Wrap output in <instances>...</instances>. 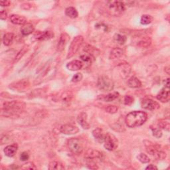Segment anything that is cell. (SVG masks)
<instances>
[{
	"instance_id": "1",
	"label": "cell",
	"mask_w": 170,
	"mask_h": 170,
	"mask_svg": "<svg viewBox=\"0 0 170 170\" xmlns=\"http://www.w3.org/2000/svg\"><path fill=\"white\" fill-rule=\"evenodd\" d=\"M25 103L21 101L12 100L6 102L2 107V116L7 118L18 116L25 110Z\"/></svg>"
},
{
	"instance_id": "2",
	"label": "cell",
	"mask_w": 170,
	"mask_h": 170,
	"mask_svg": "<svg viewBox=\"0 0 170 170\" xmlns=\"http://www.w3.org/2000/svg\"><path fill=\"white\" fill-rule=\"evenodd\" d=\"M148 119L147 114L142 111H134L126 116L125 122L129 128H136L143 125Z\"/></svg>"
},
{
	"instance_id": "3",
	"label": "cell",
	"mask_w": 170,
	"mask_h": 170,
	"mask_svg": "<svg viewBox=\"0 0 170 170\" xmlns=\"http://www.w3.org/2000/svg\"><path fill=\"white\" fill-rule=\"evenodd\" d=\"M108 12L112 16H117L122 14L125 10L124 2L120 1H109L106 3Z\"/></svg>"
},
{
	"instance_id": "4",
	"label": "cell",
	"mask_w": 170,
	"mask_h": 170,
	"mask_svg": "<svg viewBox=\"0 0 170 170\" xmlns=\"http://www.w3.org/2000/svg\"><path fill=\"white\" fill-rule=\"evenodd\" d=\"M68 148L74 154H80L84 149V144L82 141L77 138H72L68 140Z\"/></svg>"
},
{
	"instance_id": "5",
	"label": "cell",
	"mask_w": 170,
	"mask_h": 170,
	"mask_svg": "<svg viewBox=\"0 0 170 170\" xmlns=\"http://www.w3.org/2000/svg\"><path fill=\"white\" fill-rule=\"evenodd\" d=\"M97 86L98 88L105 92L113 90L114 89V82L107 76H100L99 77L97 81Z\"/></svg>"
},
{
	"instance_id": "6",
	"label": "cell",
	"mask_w": 170,
	"mask_h": 170,
	"mask_svg": "<svg viewBox=\"0 0 170 170\" xmlns=\"http://www.w3.org/2000/svg\"><path fill=\"white\" fill-rule=\"evenodd\" d=\"M83 41L84 38L81 35H78L74 38V39L72 40L71 43L69 51H68V54L67 56V59H70V58L72 57L76 54Z\"/></svg>"
},
{
	"instance_id": "7",
	"label": "cell",
	"mask_w": 170,
	"mask_h": 170,
	"mask_svg": "<svg viewBox=\"0 0 170 170\" xmlns=\"http://www.w3.org/2000/svg\"><path fill=\"white\" fill-rule=\"evenodd\" d=\"M104 148L108 151H113L118 147V141L114 135L106 133L104 141Z\"/></svg>"
},
{
	"instance_id": "8",
	"label": "cell",
	"mask_w": 170,
	"mask_h": 170,
	"mask_svg": "<svg viewBox=\"0 0 170 170\" xmlns=\"http://www.w3.org/2000/svg\"><path fill=\"white\" fill-rule=\"evenodd\" d=\"M30 86V82L28 79H22L17 82H14L9 85V88L15 91H25Z\"/></svg>"
},
{
	"instance_id": "9",
	"label": "cell",
	"mask_w": 170,
	"mask_h": 170,
	"mask_svg": "<svg viewBox=\"0 0 170 170\" xmlns=\"http://www.w3.org/2000/svg\"><path fill=\"white\" fill-rule=\"evenodd\" d=\"M142 106L148 110H156L160 108V105L157 102L150 99H145L142 101Z\"/></svg>"
},
{
	"instance_id": "10",
	"label": "cell",
	"mask_w": 170,
	"mask_h": 170,
	"mask_svg": "<svg viewBox=\"0 0 170 170\" xmlns=\"http://www.w3.org/2000/svg\"><path fill=\"white\" fill-rule=\"evenodd\" d=\"M61 132L63 134H67V135H71V134H75L79 132V128H78L76 126L67 124L62 125L61 128H60Z\"/></svg>"
},
{
	"instance_id": "11",
	"label": "cell",
	"mask_w": 170,
	"mask_h": 170,
	"mask_svg": "<svg viewBox=\"0 0 170 170\" xmlns=\"http://www.w3.org/2000/svg\"><path fill=\"white\" fill-rule=\"evenodd\" d=\"M156 98L158 100L162 102V103H168L170 99L169 87L165 86L158 94Z\"/></svg>"
},
{
	"instance_id": "12",
	"label": "cell",
	"mask_w": 170,
	"mask_h": 170,
	"mask_svg": "<svg viewBox=\"0 0 170 170\" xmlns=\"http://www.w3.org/2000/svg\"><path fill=\"white\" fill-rule=\"evenodd\" d=\"M77 122L85 130L90 128V124L87 121V114L85 112L80 113L77 116Z\"/></svg>"
},
{
	"instance_id": "13",
	"label": "cell",
	"mask_w": 170,
	"mask_h": 170,
	"mask_svg": "<svg viewBox=\"0 0 170 170\" xmlns=\"http://www.w3.org/2000/svg\"><path fill=\"white\" fill-rule=\"evenodd\" d=\"M69 39H70V37L69 36L68 34L65 33H62L61 34L60 36L59 43H58V45L57 47V49L58 51L61 52L65 49V47L67 45V42L69 41Z\"/></svg>"
},
{
	"instance_id": "14",
	"label": "cell",
	"mask_w": 170,
	"mask_h": 170,
	"mask_svg": "<svg viewBox=\"0 0 170 170\" xmlns=\"http://www.w3.org/2000/svg\"><path fill=\"white\" fill-rule=\"evenodd\" d=\"M83 67V63L79 60H73L67 64V68L69 71H76L81 69Z\"/></svg>"
},
{
	"instance_id": "15",
	"label": "cell",
	"mask_w": 170,
	"mask_h": 170,
	"mask_svg": "<svg viewBox=\"0 0 170 170\" xmlns=\"http://www.w3.org/2000/svg\"><path fill=\"white\" fill-rule=\"evenodd\" d=\"M103 154L100 152L98 151V150L93 149H89L87 150L86 152L85 153V157L88 159H100L103 157Z\"/></svg>"
},
{
	"instance_id": "16",
	"label": "cell",
	"mask_w": 170,
	"mask_h": 170,
	"mask_svg": "<svg viewBox=\"0 0 170 170\" xmlns=\"http://www.w3.org/2000/svg\"><path fill=\"white\" fill-rule=\"evenodd\" d=\"M106 134L101 128H96L93 131V135L95 140L99 143H104Z\"/></svg>"
},
{
	"instance_id": "17",
	"label": "cell",
	"mask_w": 170,
	"mask_h": 170,
	"mask_svg": "<svg viewBox=\"0 0 170 170\" xmlns=\"http://www.w3.org/2000/svg\"><path fill=\"white\" fill-rule=\"evenodd\" d=\"M18 149V145L16 144H11V145H9L7 146L4 148L3 152L6 154V156L7 157H13L15 155L17 152Z\"/></svg>"
},
{
	"instance_id": "18",
	"label": "cell",
	"mask_w": 170,
	"mask_h": 170,
	"mask_svg": "<svg viewBox=\"0 0 170 170\" xmlns=\"http://www.w3.org/2000/svg\"><path fill=\"white\" fill-rule=\"evenodd\" d=\"M10 21L15 25H25L27 22V19L22 16L19 15H11L10 16Z\"/></svg>"
},
{
	"instance_id": "19",
	"label": "cell",
	"mask_w": 170,
	"mask_h": 170,
	"mask_svg": "<svg viewBox=\"0 0 170 170\" xmlns=\"http://www.w3.org/2000/svg\"><path fill=\"white\" fill-rule=\"evenodd\" d=\"M35 30V27L32 23H25L21 28V33L23 35L27 36L33 33Z\"/></svg>"
},
{
	"instance_id": "20",
	"label": "cell",
	"mask_w": 170,
	"mask_h": 170,
	"mask_svg": "<svg viewBox=\"0 0 170 170\" xmlns=\"http://www.w3.org/2000/svg\"><path fill=\"white\" fill-rule=\"evenodd\" d=\"M118 68L120 69V75L122 76V77L126 78L129 75L131 71V67L128 63H121L118 65Z\"/></svg>"
},
{
	"instance_id": "21",
	"label": "cell",
	"mask_w": 170,
	"mask_h": 170,
	"mask_svg": "<svg viewBox=\"0 0 170 170\" xmlns=\"http://www.w3.org/2000/svg\"><path fill=\"white\" fill-rule=\"evenodd\" d=\"M54 36V33L50 31H45L43 32H39L37 35L36 36V38L38 40L40 41H45L50 39L52 37Z\"/></svg>"
},
{
	"instance_id": "22",
	"label": "cell",
	"mask_w": 170,
	"mask_h": 170,
	"mask_svg": "<svg viewBox=\"0 0 170 170\" xmlns=\"http://www.w3.org/2000/svg\"><path fill=\"white\" fill-rule=\"evenodd\" d=\"M124 55V51L121 48L116 47L111 51L109 58L110 59H117Z\"/></svg>"
},
{
	"instance_id": "23",
	"label": "cell",
	"mask_w": 170,
	"mask_h": 170,
	"mask_svg": "<svg viewBox=\"0 0 170 170\" xmlns=\"http://www.w3.org/2000/svg\"><path fill=\"white\" fill-rule=\"evenodd\" d=\"M128 85L130 88L132 89H137L142 86V82L138 79V78L135 76H132L128 80Z\"/></svg>"
},
{
	"instance_id": "24",
	"label": "cell",
	"mask_w": 170,
	"mask_h": 170,
	"mask_svg": "<svg viewBox=\"0 0 170 170\" xmlns=\"http://www.w3.org/2000/svg\"><path fill=\"white\" fill-rule=\"evenodd\" d=\"M14 39V35L12 33H7L5 34L3 37V43L4 45L9 46L12 44Z\"/></svg>"
},
{
	"instance_id": "25",
	"label": "cell",
	"mask_w": 170,
	"mask_h": 170,
	"mask_svg": "<svg viewBox=\"0 0 170 170\" xmlns=\"http://www.w3.org/2000/svg\"><path fill=\"white\" fill-rule=\"evenodd\" d=\"M84 51L87 53V54H89L93 57L99 55L100 53V51L97 49V48L93 47L91 45H86L84 48Z\"/></svg>"
},
{
	"instance_id": "26",
	"label": "cell",
	"mask_w": 170,
	"mask_h": 170,
	"mask_svg": "<svg viewBox=\"0 0 170 170\" xmlns=\"http://www.w3.org/2000/svg\"><path fill=\"white\" fill-rule=\"evenodd\" d=\"M65 14L67 17L71 19L76 18L79 16V13L76 9L73 7H69L65 9Z\"/></svg>"
},
{
	"instance_id": "27",
	"label": "cell",
	"mask_w": 170,
	"mask_h": 170,
	"mask_svg": "<svg viewBox=\"0 0 170 170\" xmlns=\"http://www.w3.org/2000/svg\"><path fill=\"white\" fill-rule=\"evenodd\" d=\"M48 169L51 170H62L65 169V167L63 166V164L60 162L52 161L49 163V165H48Z\"/></svg>"
},
{
	"instance_id": "28",
	"label": "cell",
	"mask_w": 170,
	"mask_h": 170,
	"mask_svg": "<svg viewBox=\"0 0 170 170\" xmlns=\"http://www.w3.org/2000/svg\"><path fill=\"white\" fill-rule=\"evenodd\" d=\"M73 98V94L71 91H65L61 95V99L64 103H69Z\"/></svg>"
},
{
	"instance_id": "29",
	"label": "cell",
	"mask_w": 170,
	"mask_h": 170,
	"mask_svg": "<svg viewBox=\"0 0 170 170\" xmlns=\"http://www.w3.org/2000/svg\"><path fill=\"white\" fill-rule=\"evenodd\" d=\"M152 41L148 37H144L140 41L138 42V46L142 48H147L151 45Z\"/></svg>"
},
{
	"instance_id": "30",
	"label": "cell",
	"mask_w": 170,
	"mask_h": 170,
	"mask_svg": "<svg viewBox=\"0 0 170 170\" xmlns=\"http://www.w3.org/2000/svg\"><path fill=\"white\" fill-rule=\"evenodd\" d=\"M159 150V145L152 144H149L146 145V152L152 155H155L156 152Z\"/></svg>"
},
{
	"instance_id": "31",
	"label": "cell",
	"mask_w": 170,
	"mask_h": 170,
	"mask_svg": "<svg viewBox=\"0 0 170 170\" xmlns=\"http://www.w3.org/2000/svg\"><path fill=\"white\" fill-rule=\"evenodd\" d=\"M127 38L124 35H121V34H116L114 36V41L115 43L119 45H124L126 42Z\"/></svg>"
},
{
	"instance_id": "32",
	"label": "cell",
	"mask_w": 170,
	"mask_h": 170,
	"mask_svg": "<svg viewBox=\"0 0 170 170\" xmlns=\"http://www.w3.org/2000/svg\"><path fill=\"white\" fill-rule=\"evenodd\" d=\"M28 50H29V47L27 45L23 46L21 48V49L17 53V55L15 58V61H14V62H18L24 55H25V53L28 51Z\"/></svg>"
},
{
	"instance_id": "33",
	"label": "cell",
	"mask_w": 170,
	"mask_h": 170,
	"mask_svg": "<svg viewBox=\"0 0 170 170\" xmlns=\"http://www.w3.org/2000/svg\"><path fill=\"white\" fill-rule=\"evenodd\" d=\"M158 126L159 128H162L163 130H165L166 131H169L170 130V124H169V121L168 120L163 119L160 120L158 122Z\"/></svg>"
},
{
	"instance_id": "34",
	"label": "cell",
	"mask_w": 170,
	"mask_h": 170,
	"mask_svg": "<svg viewBox=\"0 0 170 170\" xmlns=\"http://www.w3.org/2000/svg\"><path fill=\"white\" fill-rule=\"evenodd\" d=\"M119 96V94L118 93H109L108 94L105 95L103 97V100L105 102H113L114 100H116V99H118Z\"/></svg>"
},
{
	"instance_id": "35",
	"label": "cell",
	"mask_w": 170,
	"mask_h": 170,
	"mask_svg": "<svg viewBox=\"0 0 170 170\" xmlns=\"http://www.w3.org/2000/svg\"><path fill=\"white\" fill-rule=\"evenodd\" d=\"M153 17L149 16V15H143L141 17L140 23L142 24V25H149V24L151 23L153 21Z\"/></svg>"
},
{
	"instance_id": "36",
	"label": "cell",
	"mask_w": 170,
	"mask_h": 170,
	"mask_svg": "<svg viewBox=\"0 0 170 170\" xmlns=\"http://www.w3.org/2000/svg\"><path fill=\"white\" fill-rule=\"evenodd\" d=\"M138 159L140 162H142V163H147L150 162V159L146 154L141 153L138 155Z\"/></svg>"
},
{
	"instance_id": "37",
	"label": "cell",
	"mask_w": 170,
	"mask_h": 170,
	"mask_svg": "<svg viewBox=\"0 0 170 170\" xmlns=\"http://www.w3.org/2000/svg\"><path fill=\"white\" fill-rule=\"evenodd\" d=\"M151 130L154 137L156 138H160L162 136V132L159 128H151Z\"/></svg>"
},
{
	"instance_id": "38",
	"label": "cell",
	"mask_w": 170,
	"mask_h": 170,
	"mask_svg": "<svg viewBox=\"0 0 170 170\" xmlns=\"http://www.w3.org/2000/svg\"><path fill=\"white\" fill-rule=\"evenodd\" d=\"M20 168L23 169H36L37 168L35 166V165L34 164L33 162H27L23 164V166L20 167Z\"/></svg>"
},
{
	"instance_id": "39",
	"label": "cell",
	"mask_w": 170,
	"mask_h": 170,
	"mask_svg": "<svg viewBox=\"0 0 170 170\" xmlns=\"http://www.w3.org/2000/svg\"><path fill=\"white\" fill-rule=\"evenodd\" d=\"M106 111L108 113H110V114H115L117 113V111L118 110L117 106H116L114 105H109V106H107L106 108Z\"/></svg>"
},
{
	"instance_id": "40",
	"label": "cell",
	"mask_w": 170,
	"mask_h": 170,
	"mask_svg": "<svg viewBox=\"0 0 170 170\" xmlns=\"http://www.w3.org/2000/svg\"><path fill=\"white\" fill-rule=\"evenodd\" d=\"M93 58H94L93 57H92L91 55L87 54V53H85V54L82 55L80 56V59L86 62H91L92 61H93Z\"/></svg>"
},
{
	"instance_id": "41",
	"label": "cell",
	"mask_w": 170,
	"mask_h": 170,
	"mask_svg": "<svg viewBox=\"0 0 170 170\" xmlns=\"http://www.w3.org/2000/svg\"><path fill=\"white\" fill-rule=\"evenodd\" d=\"M134 103V98L132 96H131L130 95H127L125 96L124 98V104L126 105L130 106L131 104H132Z\"/></svg>"
},
{
	"instance_id": "42",
	"label": "cell",
	"mask_w": 170,
	"mask_h": 170,
	"mask_svg": "<svg viewBox=\"0 0 170 170\" xmlns=\"http://www.w3.org/2000/svg\"><path fill=\"white\" fill-rule=\"evenodd\" d=\"M87 167L91 169H98L99 167L97 166L96 163L93 161H91V159H89V161L86 162Z\"/></svg>"
},
{
	"instance_id": "43",
	"label": "cell",
	"mask_w": 170,
	"mask_h": 170,
	"mask_svg": "<svg viewBox=\"0 0 170 170\" xmlns=\"http://www.w3.org/2000/svg\"><path fill=\"white\" fill-rule=\"evenodd\" d=\"M155 156L158 159H163L166 157V154L162 151H160V150H158L156 154H155Z\"/></svg>"
},
{
	"instance_id": "44",
	"label": "cell",
	"mask_w": 170,
	"mask_h": 170,
	"mask_svg": "<svg viewBox=\"0 0 170 170\" xmlns=\"http://www.w3.org/2000/svg\"><path fill=\"white\" fill-rule=\"evenodd\" d=\"M82 79V75L80 72H78V73L75 74L73 77L72 78V82H80Z\"/></svg>"
},
{
	"instance_id": "45",
	"label": "cell",
	"mask_w": 170,
	"mask_h": 170,
	"mask_svg": "<svg viewBox=\"0 0 170 170\" xmlns=\"http://www.w3.org/2000/svg\"><path fill=\"white\" fill-rule=\"evenodd\" d=\"M29 158H30V155H29V154L26 152H23V153H21V155H20V159L21 160H22V161H27V160L29 159Z\"/></svg>"
},
{
	"instance_id": "46",
	"label": "cell",
	"mask_w": 170,
	"mask_h": 170,
	"mask_svg": "<svg viewBox=\"0 0 170 170\" xmlns=\"http://www.w3.org/2000/svg\"><path fill=\"white\" fill-rule=\"evenodd\" d=\"M7 17V13L6 10H2L1 14H0V18L2 20H6Z\"/></svg>"
},
{
	"instance_id": "47",
	"label": "cell",
	"mask_w": 170,
	"mask_h": 170,
	"mask_svg": "<svg viewBox=\"0 0 170 170\" xmlns=\"http://www.w3.org/2000/svg\"><path fill=\"white\" fill-rule=\"evenodd\" d=\"M9 4H10V2L9 1H5V0H2L1 2V6L2 7H5V6H9Z\"/></svg>"
},
{
	"instance_id": "48",
	"label": "cell",
	"mask_w": 170,
	"mask_h": 170,
	"mask_svg": "<svg viewBox=\"0 0 170 170\" xmlns=\"http://www.w3.org/2000/svg\"><path fill=\"white\" fill-rule=\"evenodd\" d=\"M31 4L30 3H24L21 6V7L24 9H30L31 8Z\"/></svg>"
},
{
	"instance_id": "49",
	"label": "cell",
	"mask_w": 170,
	"mask_h": 170,
	"mask_svg": "<svg viewBox=\"0 0 170 170\" xmlns=\"http://www.w3.org/2000/svg\"><path fill=\"white\" fill-rule=\"evenodd\" d=\"M145 169H152V170H154V169H158V168L154 166V165L153 164H150L148 166L146 167V168H145Z\"/></svg>"
},
{
	"instance_id": "50",
	"label": "cell",
	"mask_w": 170,
	"mask_h": 170,
	"mask_svg": "<svg viewBox=\"0 0 170 170\" xmlns=\"http://www.w3.org/2000/svg\"><path fill=\"white\" fill-rule=\"evenodd\" d=\"M169 71H170V69H169V66L165 68V72H166L168 75H169V73H170Z\"/></svg>"
}]
</instances>
